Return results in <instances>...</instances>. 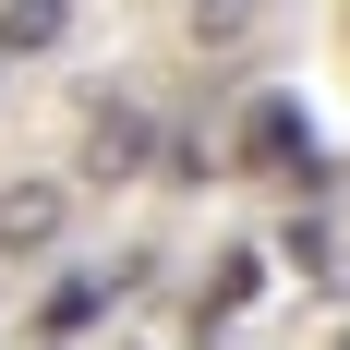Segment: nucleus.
Listing matches in <instances>:
<instances>
[{
  "instance_id": "1",
  "label": "nucleus",
  "mask_w": 350,
  "mask_h": 350,
  "mask_svg": "<svg viewBox=\"0 0 350 350\" xmlns=\"http://www.w3.org/2000/svg\"><path fill=\"white\" fill-rule=\"evenodd\" d=\"M145 157H157V109L109 85V97L85 109V181H97V193H121V181L145 170Z\"/></svg>"
},
{
  "instance_id": "2",
  "label": "nucleus",
  "mask_w": 350,
  "mask_h": 350,
  "mask_svg": "<svg viewBox=\"0 0 350 350\" xmlns=\"http://www.w3.org/2000/svg\"><path fill=\"white\" fill-rule=\"evenodd\" d=\"M72 230V181H0V266H36V254H61Z\"/></svg>"
},
{
  "instance_id": "3",
  "label": "nucleus",
  "mask_w": 350,
  "mask_h": 350,
  "mask_svg": "<svg viewBox=\"0 0 350 350\" xmlns=\"http://www.w3.org/2000/svg\"><path fill=\"white\" fill-rule=\"evenodd\" d=\"M72 49V0H0V61H49Z\"/></svg>"
},
{
  "instance_id": "4",
  "label": "nucleus",
  "mask_w": 350,
  "mask_h": 350,
  "mask_svg": "<svg viewBox=\"0 0 350 350\" xmlns=\"http://www.w3.org/2000/svg\"><path fill=\"white\" fill-rule=\"evenodd\" d=\"M97 314H109V278H97V266H72V278L36 302V338H85Z\"/></svg>"
},
{
  "instance_id": "5",
  "label": "nucleus",
  "mask_w": 350,
  "mask_h": 350,
  "mask_svg": "<svg viewBox=\"0 0 350 350\" xmlns=\"http://www.w3.org/2000/svg\"><path fill=\"white\" fill-rule=\"evenodd\" d=\"M254 25H266V0H193V12H181V36H193V49H242Z\"/></svg>"
},
{
  "instance_id": "6",
  "label": "nucleus",
  "mask_w": 350,
  "mask_h": 350,
  "mask_svg": "<svg viewBox=\"0 0 350 350\" xmlns=\"http://www.w3.org/2000/svg\"><path fill=\"white\" fill-rule=\"evenodd\" d=\"M290 133H302V121H290V97H254V157H290Z\"/></svg>"
},
{
  "instance_id": "7",
  "label": "nucleus",
  "mask_w": 350,
  "mask_h": 350,
  "mask_svg": "<svg viewBox=\"0 0 350 350\" xmlns=\"http://www.w3.org/2000/svg\"><path fill=\"white\" fill-rule=\"evenodd\" d=\"M0 85H12V61H0Z\"/></svg>"
},
{
  "instance_id": "8",
  "label": "nucleus",
  "mask_w": 350,
  "mask_h": 350,
  "mask_svg": "<svg viewBox=\"0 0 350 350\" xmlns=\"http://www.w3.org/2000/svg\"><path fill=\"white\" fill-rule=\"evenodd\" d=\"M338 350H350V338H338Z\"/></svg>"
}]
</instances>
